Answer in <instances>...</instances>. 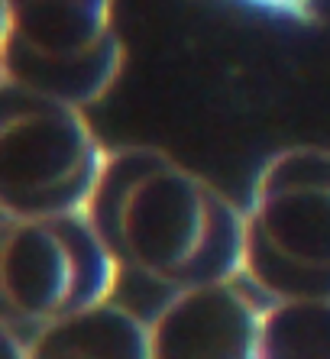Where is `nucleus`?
<instances>
[{
    "mask_svg": "<svg viewBox=\"0 0 330 359\" xmlns=\"http://www.w3.org/2000/svg\"><path fill=\"white\" fill-rule=\"evenodd\" d=\"M88 217L124 272L165 292L243 276L246 210L156 146L110 149Z\"/></svg>",
    "mask_w": 330,
    "mask_h": 359,
    "instance_id": "1",
    "label": "nucleus"
},
{
    "mask_svg": "<svg viewBox=\"0 0 330 359\" xmlns=\"http://www.w3.org/2000/svg\"><path fill=\"white\" fill-rule=\"evenodd\" d=\"M243 278L265 301L330 298V149L289 146L259 168Z\"/></svg>",
    "mask_w": 330,
    "mask_h": 359,
    "instance_id": "2",
    "label": "nucleus"
},
{
    "mask_svg": "<svg viewBox=\"0 0 330 359\" xmlns=\"http://www.w3.org/2000/svg\"><path fill=\"white\" fill-rule=\"evenodd\" d=\"M124 269L84 214L4 217L0 233V330L10 353L46 324L110 301Z\"/></svg>",
    "mask_w": 330,
    "mask_h": 359,
    "instance_id": "3",
    "label": "nucleus"
},
{
    "mask_svg": "<svg viewBox=\"0 0 330 359\" xmlns=\"http://www.w3.org/2000/svg\"><path fill=\"white\" fill-rule=\"evenodd\" d=\"M110 152L81 104L17 81L0 84V214H84Z\"/></svg>",
    "mask_w": 330,
    "mask_h": 359,
    "instance_id": "4",
    "label": "nucleus"
},
{
    "mask_svg": "<svg viewBox=\"0 0 330 359\" xmlns=\"http://www.w3.org/2000/svg\"><path fill=\"white\" fill-rule=\"evenodd\" d=\"M117 0H4V78L98 104L124 72Z\"/></svg>",
    "mask_w": 330,
    "mask_h": 359,
    "instance_id": "5",
    "label": "nucleus"
},
{
    "mask_svg": "<svg viewBox=\"0 0 330 359\" xmlns=\"http://www.w3.org/2000/svg\"><path fill=\"white\" fill-rule=\"evenodd\" d=\"M265 304L243 276L169 292L149 318L152 359H259Z\"/></svg>",
    "mask_w": 330,
    "mask_h": 359,
    "instance_id": "6",
    "label": "nucleus"
},
{
    "mask_svg": "<svg viewBox=\"0 0 330 359\" xmlns=\"http://www.w3.org/2000/svg\"><path fill=\"white\" fill-rule=\"evenodd\" d=\"M29 359H152L149 320L100 301L94 308L46 324L23 346Z\"/></svg>",
    "mask_w": 330,
    "mask_h": 359,
    "instance_id": "7",
    "label": "nucleus"
},
{
    "mask_svg": "<svg viewBox=\"0 0 330 359\" xmlns=\"http://www.w3.org/2000/svg\"><path fill=\"white\" fill-rule=\"evenodd\" d=\"M259 359H330V298L269 301Z\"/></svg>",
    "mask_w": 330,
    "mask_h": 359,
    "instance_id": "8",
    "label": "nucleus"
},
{
    "mask_svg": "<svg viewBox=\"0 0 330 359\" xmlns=\"http://www.w3.org/2000/svg\"><path fill=\"white\" fill-rule=\"evenodd\" d=\"M243 4L279 20H295V23L314 20V0H243Z\"/></svg>",
    "mask_w": 330,
    "mask_h": 359,
    "instance_id": "9",
    "label": "nucleus"
}]
</instances>
